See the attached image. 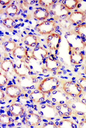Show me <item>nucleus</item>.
<instances>
[{
  "instance_id": "obj_30",
  "label": "nucleus",
  "mask_w": 86,
  "mask_h": 128,
  "mask_svg": "<svg viewBox=\"0 0 86 128\" xmlns=\"http://www.w3.org/2000/svg\"><path fill=\"white\" fill-rule=\"evenodd\" d=\"M77 82L82 88L86 90V78H79L77 80Z\"/></svg>"
},
{
  "instance_id": "obj_26",
  "label": "nucleus",
  "mask_w": 86,
  "mask_h": 128,
  "mask_svg": "<svg viewBox=\"0 0 86 128\" xmlns=\"http://www.w3.org/2000/svg\"><path fill=\"white\" fill-rule=\"evenodd\" d=\"M59 24L60 26L64 28L66 30H69L71 26V22L69 19H61L59 20Z\"/></svg>"
},
{
  "instance_id": "obj_6",
  "label": "nucleus",
  "mask_w": 86,
  "mask_h": 128,
  "mask_svg": "<svg viewBox=\"0 0 86 128\" xmlns=\"http://www.w3.org/2000/svg\"><path fill=\"white\" fill-rule=\"evenodd\" d=\"M14 71L18 76H26L31 74L30 68L27 65L24 61L20 60L18 63L16 64V66L14 68Z\"/></svg>"
},
{
  "instance_id": "obj_7",
  "label": "nucleus",
  "mask_w": 86,
  "mask_h": 128,
  "mask_svg": "<svg viewBox=\"0 0 86 128\" xmlns=\"http://www.w3.org/2000/svg\"><path fill=\"white\" fill-rule=\"evenodd\" d=\"M68 19L71 22L80 25L86 21V14L81 11H74L70 14Z\"/></svg>"
},
{
  "instance_id": "obj_15",
  "label": "nucleus",
  "mask_w": 86,
  "mask_h": 128,
  "mask_svg": "<svg viewBox=\"0 0 86 128\" xmlns=\"http://www.w3.org/2000/svg\"><path fill=\"white\" fill-rule=\"evenodd\" d=\"M29 98L34 103H41L45 101V94L39 90H35L31 92L29 96Z\"/></svg>"
},
{
  "instance_id": "obj_13",
  "label": "nucleus",
  "mask_w": 86,
  "mask_h": 128,
  "mask_svg": "<svg viewBox=\"0 0 86 128\" xmlns=\"http://www.w3.org/2000/svg\"><path fill=\"white\" fill-rule=\"evenodd\" d=\"M33 16L38 20L43 21L49 17V11L47 8H38L34 11Z\"/></svg>"
},
{
  "instance_id": "obj_24",
  "label": "nucleus",
  "mask_w": 86,
  "mask_h": 128,
  "mask_svg": "<svg viewBox=\"0 0 86 128\" xmlns=\"http://www.w3.org/2000/svg\"><path fill=\"white\" fill-rule=\"evenodd\" d=\"M4 47L7 52H13L17 47L16 44L13 41H8L4 44Z\"/></svg>"
},
{
  "instance_id": "obj_17",
  "label": "nucleus",
  "mask_w": 86,
  "mask_h": 128,
  "mask_svg": "<svg viewBox=\"0 0 86 128\" xmlns=\"http://www.w3.org/2000/svg\"><path fill=\"white\" fill-rule=\"evenodd\" d=\"M9 110L11 114L14 116H21L24 112V107L21 105L17 103H13L11 104L9 108Z\"/></svg>"
},
{
  "instance_id": "obj_31",
  "label": "nucleus",
  "mask_w": 86,
  "mask_h": 128,
  "mask_svg": "<svg viewBox=\"0 0 86 128\" xmlns=\"http://www.w3.org/2000/svg\"><path fill=\"white\" fill-rule=\"evenodd\" d=\"M43 128H56V127L54 125V124L53 122H49L48 123H44L43 124Z\"/></svg>"
},
{
  "instance_id": "obj_29",
  "label": "nucleus",
  "mask_w": 86,
  "mask_h": 128,
  "mask_svg": "<svg viewBox=\"0 0 86 128\" xmlns=\"http://www.w3.org/2000/svg\"><path fill=\"white\" fill-rule=\"evenodd\" d=\"M8 82V78L7 75L3 74L2 72H0V86L6 85Z\"/></svg>"
},
{
  "instance_id": "obj_19",
  "label": "nucleus",
  "mask_w": 86,
  "mask_h": 128,
  "mask_svg": "<svg viewBox=\"0 0 86 128\" xmlns=\"http://www.w3.org/2000/svg\"><path fill=\"white\" fill-rule=\"evenodd\" d=\"M37 37L33 35H27L24 39V43L27 46L35 47L37 44Z\"/></svg>"
},
{
  "instance_id": "obj_21",
  "label": "nucleus",
  "mask_w": 86,
  "mask_h": 128,
  "mask_svg": "<svg viewBox=\"0 0 86 128\" xmlns=\"http://www.w3.org/2000/svg\"><path fill=\"white\" fill-rule=\"evenodd\" d=\"M59 128H76L77 126L75 124L70 120L65 119L61 121L58 124Z\"/></svg>"
},
{
  "instance_id": "obj_33",
  "label": "nucleus",
  "mask_w": 86,
  "mask_h": 128,
  "mask_svg": "<svg viewBox=\"0 0 86 128\" xmlns=\"http://www.w3.org/2000/svg\"><path fill=\"white\" fill-rule=\"evenodd\" d=\"M79 128H86V121H83L79 123Z\"/></svg>"
},
{
  "instance_id": "obj_23",
  "label": "nucleus",
  "mask_w": 86,
  "mask_h": 128,
  "mask_svg": "<svg viewBox=\"0 0 86 128\" xmlns=\"http://www.w3.org/2000/svg\"><path fill=\"white\" fill-rule=\"evenodd\" d=\"M74 32L83 38H86V24L78 25L74 28Z\"/></svg>"
},
{
  "instance_id": "obj_3",
  "label": "nucleus",
  "mask_w": 86,
  "mask_h": 128,
  "mask_svg": "<svg viewBox=\"0 0 86 128\" xmlns=\"http://www.w3.org/2000/svg\"><path fill=\"white\" fill-rule=\"evenodd\" d=\"M63 88L67 95L72 97H78L82 92L81 87L73 81L65 82Z\"/></svg>"
},
{
  "instance_id": "obj_10",
  "label": "nucleus",
  "mask_w": 86,
  "mask_h": 128,
  "mask_svg": "<svg viewBox=\"0 0 86 128\" xmlns=\"http://www.w3.org/2000/svg\"><path fill=\"white\" fill-rule=\"evenodd\" d=\"M21 89L17 86L11 85L8 86L6 88V94L11 98H16L20 96L21 94Z\"/></svg>"
},
{
  "instance_id": "obj_22",
  "label": "nucleus",
  "mask_w": 86,
  "mask_h": 128,
  "mask_svg": "<svg viewBox=\"0 0 86 128\" xmlns=\"http://www.w3.org/2000/svg\"><path fill=\"white\" fill-rule=\"evenodd\" d=\"M19 10L17 6L13 4H10L6 9V13L11 17H14L16 15Z\"/></svg>"
},
{
  "instance_id": "obj_1",
  "label": "nucleus",
  "mask_w": 86,
  "mask_h": 128,
  "mask_svg": "<svg viewBox=\"0 0 86 128\" xmlns=\"http://www.w3.org/2000/svg\"><path fill=\"white\" fill-rule=\"evenodd\" d=\"M60 85L58 78L55 77H49L45 78L40 83L38 90L44 94H48L58 88Z\"/></svg>"
},
{
  "instance_id": "obj_32",
  "label": "nucleus",
  "mask_w": 86,
  "mask_h": 128,
  "mask_svg": "<svg viewBox=\"0 0 86 128\" xmlns=\"http://www.w3.org/2000/svg\"><path fill=\"white\" fill-rule=\"evenodd\" d=\"M11 2V0H0V4L3 6H6L10 4Z\"/></svg>"
},
{
  "instance_id": "obj_16",
  "label": "nucleus",
  "mask_w": 86,
  "mask_h": 128,
  "mask_svg": "<svg viewBox=\"0 0 86 128\" xmlns=\"http://www.w3.org/2000/svg\"><path fill=\"white\" fill-rule=\"evenodd\" d=\"M12 55L15 58L22 60L28 57L27 50L23 46H17L12 52Z\"/></svg>"
},
{
  "instance_id": "obj_8",
  "label": "nucleus",
  "mask_w": 86,
  "mask_h": 128,
  "mask_svg": "<svg viewBox=\"0 0 86 128\" xmlns=\"http://www.w3.org/2000/svg\"><path fill=\"white\" fill-rule=\"evenodd\" d=\"M55 109L61 117L69 116L73 112L72 108L66 104H59L55 107Z\"/></svg>"
},
{
  "instance_id": "obj_14",
  "label": "nucleus",
  "mask_w": 86,
  "mask_h": 128,
  "mask_svg": "<svg viewBox=\"0 0 86 128\" xmlns=\"http://www.w3.org/2000/svg\"><path fill=\"white\" fill-rule=\"evenodd\" d=\"M84 59V56L83 54L77 50H73L70 56L71 63L74 64H80L82 63Z\"/></svg>"
},
{
  "instance_id": "obj_18",
  "label": "nucleus",
  "mask_w": 86,
  "mask_h": 128,
  "mask_svg": "<svg viewBox=\"0 0 86 128\" xmlns=\"http://www.w3.org/2000/svg\"><path fill=\"white\" fill-rule=\"evenodd\" d=\"M1 68L6 72H12L14 70L13 62L10 59L5 60L1 63Z\"/></svg>"
},
{
  "instance_id": "obj_35",
  "label": "nucleus",
  "mask_w": 86,
  "mask_h": 128,
  "mask_svg": "<svg viewBox=\"0 0 86 128\" xmlns=\"http://www.w3.org/2000/svg\"><path fill=\"white\" fill-rule=\"evenodd\" d=\"M84 74L86 75V66L85 68V69H84Z\"/></svg>"
},
{
  "instance_id": "obj_12",
  "label": "nucleus",
  "mask_w": 86,
  "mask_h": 128,
  "mask_svg": "<svg viewBox=\"0 0 86 128\" xmlns=\"http://www.w3.org/2000/svg\"><path fill=\"white\" fill-rule=\"evenodd\" d=\"M26 124L28 126H36L41 122V119L39 115L35 114H30L25 118Z\"/></svg>"
},
{
  "instance_id": "obj_36",
  "label": "nucleus",
  "mask_w": 86,
  "mask_h": 128,
  "mask_svg": "<svg viewBox=\"0 0 86 128\" xmlns=\"http://www.w3.org/2000/svg\"><path fill=\"white\" fill-rule=\"evenodd\" d=\"M85 46H86V44H85Z\"/></svg>"
},
{
  "instance_id": "obj_25",
  "label": "nucleus",
  "mask_w": 86,
  "mask_h": 128,
  "mask_svg": "<svg viewBox=\"0 0 86 128\" xmlns=\"http://www.w3.org/2000/svg\"><path fill=\"white\" fill-rule=\"evenodd\" d=\"M3 25L8 28H12L15 26L16 23L11 18H6L3 21Z\"/></svg>"
},
{
  "instance_id": "obj_27",
  "label": "nucleus",
  "mask_w": 86,
  "mask_h": 128,
  "mask_svg": "<svg viewBox=\"0 0 86 128\" xmlns=\"http://www.w3.org/2000/svg\"><path fill=\"white\" fill-rule=\"evenodd\" d=\"M57 0H39V4L45 8H49L52 4L55 3Z\"/></svg>"
},
{
  "instance_id": "obj_11",
  "label": "nucleus",
  "mask_w": 86,
  "mask_h": 128,
  "mask_svg": "<svg viewBox=\"0 0 86 128\" xmlns=\"http://www.w3.org/2000/svg\"><path fill=\"white\" fill-rule=\"evenodd\" d=\"M48 54L47 50L42 46L35 47L32 50V57L38 60H42Z\"/></svg>"
},
{
  "instance_id": "obj_34",
  "label": "nucleus",
  "mask_w": 86,
  "mask_h": 128,
  "mask_svg": "<svg viewBox=\"0 0 86 128\" xmlns=\"http://www.w3.org/2000/svg\"><path fill=\"white\" fill-rule=\"evenodd\" d=\"M5 98V96L4 92L2 90H1V91H0V99L2 100L3 99H4Z\"/></svg>"
},
{
  "instance_id": "obj_2",
  "label": "nucleus",
  "mask_w": 86,
  "mask_h": 128,
  "mask_svg": "<svg viewBox=\"0 0 86 128\" xmlns=\"http://www.w3.org/2000/svg\"><path fill=\"white\" fill-rule=\"evenodd\" d=\"M49 9L56 19L58 18L61 19H66L69 12V10L62 2L55 3L49 8Z\"/></svg>"
},
{
  "instance_id": "obj_20",
  "label": "nucleus",
  "mask_w": 86,
  "mask_h": 128,
  "mask_svg": "<svg viewBox=\"0 0 86 128\" xmlns=\"http://www.w3.org/2000/svg\"><path fill=\"white\" fill-rule=\"evenodd\" d=\"M62 3L65 6V7L68 10H72L75 8L79 3L78 0H63Z\"/></svg>"
},
{
  "instance_id": "obj_4",
  "label": "nucleus",
  "mask_w": 86,
  "mask_h": 128,
  "mask_svg": "<svg viewBox=\"0 0 86 128\" xmlns=\"http://www.w3.org/2000/svg\"><path fill=\"white\" fill-rule=\"evenodd\" d=\"M56 28V23L53 21H45L38 24L36 27V30L42 35L50 34L54 32Z\"/></svg>"
},
{
  "instance_id": "obj_5",
  "label": "nucleus",
  "mask_w": 86,
  "mask_h": 128,
  "mask_svg": "<svg viewBox=\"0 0 86 128\" xmlns=\"http://www.w3.org/2000/svg\"><path fill=\"white\" fill-rule=\"evenodd\" d=\"M62 41L61 36L55 33L49 34L46 39V44L49 48L52 50H58L60 46Z\"/></svg>"
},
{
  "instance_id": "obj_9",
  "label": "nucleus",
  "mask_w": 86,
  "mask_h": 128,
  "mask_svg": "<svg viewBox=\"0 0 86 128\" xmlns=\"http://www.w3.org/2000/svg\"><path fill=\"white\" fill-rule=\"evenodd\" d=\"M61 66V63L54 58L49 57L45 61L46 68L49 71H56L60 68Z\"/></svg>"
},
{
  "instance_id": "obj_28",
  "label": "nucleus",
  "mask_w": 86,
  "mask_h": 128,
  "mask_svg": "<svg viewBox=\"0 0 86 128\" xmlns=\"http://www.w3.org/2000/svg\"><path fill=\"white\" fill-rule=\"evenodd\" d=\"M12 121V118L9 116L8 115L6 114H2L0 116V121L1 123L6 124H9L11 123Z\"/></svg>"
}]
</instances>
